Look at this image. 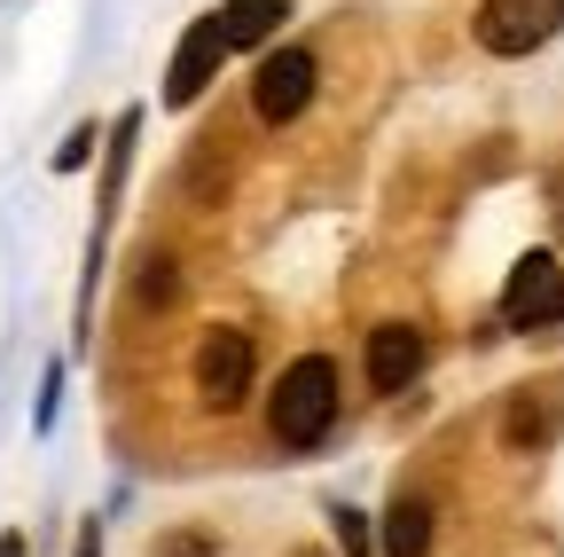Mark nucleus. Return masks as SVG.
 Here are the masks:
<instances>
[{
    "instance_id": "nucleus-4",
    "label": "nucleus",
    "mask_w": 564,
    "mask_h": 557,
    "mask_svg": "<svg viewBox=\"0 0 564 557\" xmlns=\"http://www.w3.org/2000/svg\"><path fill=\"white\" fill-rule=\"evenodd\" d=\"M314 87H322L314 47H274V55L259 63V79H251V118H259V126H291V118L314 103Z\"/></svg>"
},
{
    "instance_id": "nucleus-10",
    "label": "nucleus",
    "mask_w": 564,
    "mask_h": 557,
    "mask_svg": "<svg viewBox=\"0 0 564 557\" xmlns=\"http://www.w3.org/2000/svg\"><path fill=\"white\" fill-rule=\"evenodd\" d=\"M502 440H510V456H533V448H549V408L525 393V400H510V416H502Z\"/></svg>"
},
{
    "instance_id": "nucleus-17",
    "label": "nucleus",
    "mask_w": 564,
    "mask_h": 557,
    "mask_svg": "<svg viewBox=\"0 0 564 557\" xmlns=\"http://www.w3.org/2000/svg\"><path fill=\"white\" fill-rule=\"evenodd\" d=\"M0 557H24V534H0Z\"/></svg>"
},
{
    "instance_id": "nucleus-6",
    "label": "nucleus",
    "mask_w": 564,
    "mask_h": 557,
    "mask_svg": "<svg viewBox=\"0 0 564 557\" xmlns=\"http://www.w3.org/2000/svg\"><path fill=\"white\" fill-rule=\"evenodd\" d=\"M361 369H369V393H377V400L408 393V385L423 377V330H415V322H377L369 345H361Z\"/></svg>"
},
{
    "instance_id": "nucleus-3",
    "label": "nucleus",
    "mask_w": 564,
    "mask_h": 557,
    "mask_svg": "<svg viewBox=\"0 0 564 557\" xmlns=\"http://www.w3.org/2000/svg\"><path fill=\"white\" fill-rule=\"evenodd\" d=\"M470 32L486 55H533L564 32V0H478Z\"/></svg>"
},
{
    "instance_id": "nucleus-5",
    "label": "nucleus",
    "mask_w": 564,
    "mask_h": 557,
    "mask_svg": "<svg viewBox=\"0 0 564 557\" xmlns=\"http://www.w3.org/2000/svg\"><path fill=\"white\" fill-rule=\"evenodd\" d=\"M549 322H564V259L525 251L502 283V330H549Z\"/></svg>"
},
{
    "instance_id": "nucleus-11",
    "label": "nucleus",
    "mask_w": 564,
    "mask_h": 557,
    "mask_svg": "<svg viewBox=\"0 0 564 557\" xmlns=\"http://www.w3.org/2000/svg\"><path fill=\"white\" fill-rule=\"evenodd\" d=\"M181 291V275H173V259L165 251H150V259H141V307H165Z\"/></svg>"
},
{
    "instance_id": "nucleus-7",
    "label": "nucleus",
    "mask_w": 564,
    "mask_h": 557,
    "mask_svg": "<svg viewBox=\"0 0 564 557\" xmlns=\"http://www.w3.org/2000/svg\"><path fill=\"white\" fill-rule=\"evenodd\" d=\"M220 55H228V40H220V17H196V24L181 32L173 63H165V103H173V110H181V103H196V95H204V79L220 72Z\"/></svg>"
},
{
    "instance_id": "nucleus-15",
    "label": "nucleus",
    "mask_w": 564,
    "mask_h": 557,
    "mask_svg": "<svg viewBox=\"0 0 564 557\" xmlns=\"http://www.w3.org/2000/svg\"><path fill=\"white\" fill-rule=\"evenodd\" d=\"M541 204H549V236L564 244V165H549V181H541Z\"/></svg>"
},
{
    "instance_id": "nucleus-13",
    "label": "nucleus",
    "mask_w": 564,
    "mask_h": 557,
    "mask_svg": "<svg viewBox=\"0 0 564 557\" xmlns=\"http://www.w3.org/2000/svg\"><path fill=\"white\" fill-rule=\"evenodd\" d=\"M95 142H102V133H95V126H79V133H70V142L55 150V173H79V165L95 158Z\"/></svg>"
},
{
    "instance_id": "nucleus-1",
    "label": "nucleus",
    "mask_w": 564,
    "mask_h": 557,
    "mask_svg": "<svg viewBox=\"0 0 564 557\" xmlns=\"http://www.w3.org/2000/svg\"><path fill=\"white\" fill-rule=\"evenodd\" d=\"M337 408H345V393H337V362L329 354H299L291 369L274 377V393H267V432L282 440V448H322L329 432H337Z\"/></svg>"
},
{
    "instance_id": "nucleus-9",
    "label": "nucleus",
    "mask_w": 564,
    "mask_h": 557,
    "mask_svg": "<svg viewBox=\"0 0 564 557\" xmlns=\"http://www.w3.org/2000/svg\"><path fill=\"white\" fill-rule=\"evenodd\" d=\"M274 24H282V0H228V9H220V40H228V55H236V47H259Z\"/></svg>"
},
{
    "instance_id": "nucleus-8",
    "label": "nucleus",
    "mask_w": 564,
    "mask_h": 557,
    "mask_svg": "<svg viewBox=\"0 0 564 557\" xmlns=\"http://www.w3.org/2000/svg\"><path fill=\"white\" fill-rule=\"evenodd\" d=\"M432 542H440V518H432V503L415 495H392V511H384V557H432Z\"/></svg>"
},
{
    "instance_id": "nucleus-2",
    "label": "nucleus",
    "mask_w": 564,
    "mask_h": 557,
    "mask_svg": "<svg viewBox=\"0 0 564 557\" xmlns=\"http://www.w3.org/2000/svg\"><path fill=\"white\" fill-rule=\"evenodd\" d=\"M251 369H259V338L236 330V322H212L196 338V400L204 408H236L251 393Z\"/></svg>"
},
{
    "instance_id": "nucleus-14",
    "label": "nucleus",
    "mask_w": 564,
    "mask_h": 557,
    "mask_svg": "<svg viewBox=\"0 0 564 557\" xmlns=\"http://www.w3.org/2000/svg\"><path fill=\"white\" fill-rule=\"evenodd\" d=\"M158 557H220V542H212V534H165Z\"/></svg>"
},
{
    "instance_id": "nucleus-12",
    "label": "nucleus",
    "mask_w": 564,
    "mask_h": 557,
    "mask_svg": "<svg viewBox=\"0 0 564 557\" xmlns=\"http://www.w3.org/2000/svg\"><path fill=\"white\" fill-rule=\"evenodd\" d=\"M329 526H337V542H345L352 557H369V526H361V511H352V503H337V511H329Z\"/></svg>"
},
{
    "instance_id": "nucleus-16",
    "label": "nucleus",
    "mask_w": 564,
    "mask_h": 557,
    "mask_svg": "<svg viewBox=\"0 0 564 557\" xmlns=\"http://www.w3.org/2000/svg\"><path fill=\"white\" fill-rule=\"evenodd\" d=\"M79 557H102V526H95V518L79 526Z\"/></svg>"
}]
</instances>
